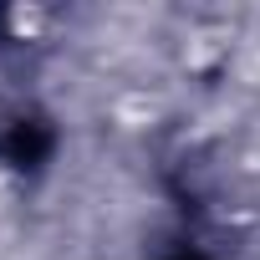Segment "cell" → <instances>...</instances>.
<instances>
[{"label":"cell","mask_w":260,"mask_h":260,"mask_svg":"<svg viewBox=\"0 0 260 260\" xmlns=\"http://www.w3.org/2000/svg\"><path fill=\"white\" fill-rule=\"evenodd\" d=\"M6 26H11L16 36H36V31L46 26V11H41V6H11Z\"/></svg>","instance_id":"cell-2"},{"label":"cell","mask_w":260,"mask_h":260,"mask_svg":"<svg viewBox=\"0 0 260 260\" xmlns=\"http://www.w3.org/2000/svg\"><path fill=\"white\" fill-rule=\"evenodd\" d=\"M112 112H117V122H122V127H148V122L158 117V102L138 92V97H122V102H117Z\"/></svg>","instance_id":"cell-1"},{"label":"cell","mask_w":260,"mask_h":260,"mask_svg":"<svg viewBox=\"0 0 260 260\" xmlns=\"http://www.w3.org/2000/svg\"><path fill=\"white\" fill-rule=\"evenodd\" d=\"M214 56H219V36H209V31L194 36V46H184V61H189V67H209Z\"/></svg>","instance_id":"cell-3"}]
</instances>
